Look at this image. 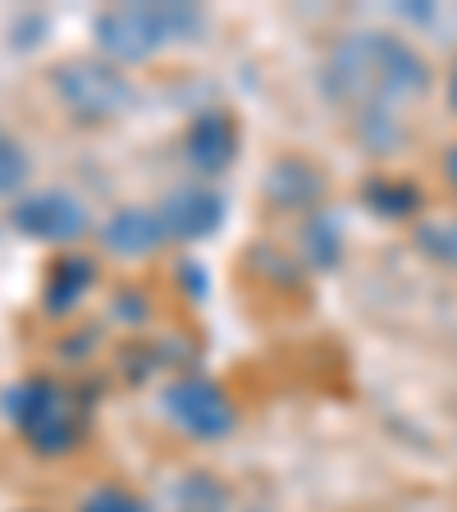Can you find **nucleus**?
I'll use <instances>...</instances> for the list:
<instances>
[{
  "label": "nucleus",
  "mask_w": 457,
  "mask_h": 512,
  "mask_svg": "<svg viewBox=\"0 0 457 512\" xmlns=\"http://www.w3.org/2000/svg\"><path fill=\"white\" fill-rule=\"evenodd\" d=\"M320 87L339 110L357 119H398V110L412 106L430 87V64L412 42L398 32L362 28L330 46L320 64Z\"/></svg>",
  "instance_id": "f257e3e1"
},
{
  "label": "nucleus",
  "mask_w": 457,
  "mask_h": 512,
  "mask_svg": "<svg viewBox=\"0 0 457 512\" xmlns=\"http://www.w3.org/2000/svg\"><path fill=\"white\" fill-rule=\"evenodd\" d=\"M5 416H10L19 444L32 458H69L83 448L87 435V403L74 384L55 375H28L5 394Z\"/></svg>",
  "instance_id": "f03ea898"
},
{
  "label": "nucleus",
  "mask_w": 457,
  "mask_h": 512,
  "mask_svg": "<svg viewBox=\"0 0 457 512\" xmlns=\"http://www.w3.org/2000/svg\"><path fill=\"white\" fill-rule=\"evenodd\" d=\"M206 28V14L197 5H160V0H142V5H110L92 19L96 51L110 64L128 69V64L156 60L165 46L188 42Z\"/></svg>",
  "instance_id": "7ed1b4c3"
},
{
  "label": "nucleus",
  "mask_w": 457,
  "mask_h": 512,
  "mask_svg": "<svg viewBox=\"0 0 457 512\" xmlns=\"http://www.w3.org/2000/svg\"><path fill=\"white\" fill-rule=\"evenodd\" d=\"M51 92L78 124H110L133 106V83L106 55H69L51 69Z\"/></svg>",
  "instance_id": "20e7f679"
},
{
  "label": "nucleus",
  "mask_w": 457,
  "mask_h": 512,
  "mask_svg": "<svg viewBox=\"0 0 457 512\" xmlns=\"http://www.w3.org/2000/svg\"><path fill=\"white\" fill-rule=\"evenodd\" d=\"M160 412L170 416L174 430H183V435L197 439V444L224 439L238 426V407H234V398H229V389L202 371L174 375V380L165 384V394H160Z\"/></svg>",
  "instance_id": "39448f33"
},
{
  "label": "nucleus",
  "mask_w": 457,
  "mask_h": 512,
  "mask_svg": "<svg viewBox=\"0 0 457 512\" xmlns=\"http://www.w3.org/2000/svg\"><path fill=\"white\" fill-rule=\"evenodd\" d=\"M10 224L23 238H37V243H51V247H69L92 229V215H87V206L78 202L74 192L37 188V192H23L19 202L10 206Z\"/></svg>",
  "instance_id": "423d86ee"
},
{
  "label": "nucleus",
  "mask_w": 457,
  "mask_h": 512,
  "mask_svg": "<svg viewBox=\"0 0 457 512\" xmlns=\"http://www.w3.org/2000/svg\"><path fill=\"white\" fill-rule=\"evenodd\" d=\"M156 220L165 229V238L174 243H197V238H211L224 224V197L211 183H179L160 197Z\"/></svg>",
  "instance_id": "0eeeda50"
},
{
  "label": "nucleus",
  "mask_w": 457,
  "mask_h": 512,
  "mask_svg": "<svg viewBox=\"0 0 457 512\" xmlns=\"http://www.w3.org/2000/svg\"><path fill=\"white\" fill-rule=\"evenodd\" d=\"M238 142H243V128L229 110H202L192 115L188 133H183V151H188V165L202 174H224L238 160Z\"/></svg>",
  "instance_id": "6e6552de"
},
{
  "label": "nucleus",
  "mask_w": 457,
  "mask_h": 512,
  "mask_svg": "<svg viewBox=\"0 0 457 512\" xmlns=\"http://www.w3.org/2000/svg\"><path fill=\"white\" fill-rule=\"evenodd\" d=\"M96 238L106 243V252L115 256H147L165 243V229L156 220V206H119L106 220L96 224Z\"/></svg>",
  "instance_id": "1a4fd4ad"
},
{
  "label": "nucleus",
  "mask_w": 457,
  "mask_h": 512,
  "mask_svg": "<svg viewBox=\"0 0 457 512\" xmlns=\"http://www.w3.org/2000/svg\"><path fill=\"white\" fill-rule=\"evenodd\" d=\"M96 261L83 252H64L51 261V270H46V284H42V298H46V311L51 316H69L74 307H83V298L92 293L96 284Z\"/></svg>",
  "instance_id": "9d476101"
},
{
  "label": "nucleus",
  "mask_w": 457,
  "mask_h": 512,
  "mask_svg": "<svg viewBox=\"0 0 457 512\" xmlns=\"http://www.w3.org/2000/svg\"><path fill=\"white\" fill-rule=\"evenodd\" d=\"M266 197L275 206H284V211H311L325 197V174L302 156H284L266 174Z\"/></svg>",
  "instance_id": "9b49d317"
},
{
  "label": "nucleus",
  "mask_w": 457,
  "mask_h": 512,
  "mask_svg": "<svg viewBox=\"0 0 457 512\" xmlns=\"http://www.w3.org/2000/svg\"><path fill=\"white\" fill-rule=\"evenodd\" d=\"M362 202L371 206L375 215H389V220H407V215L421 211V192L412 183H398V179H371L362 188Z\"/></svg>",
  "instance_id": "f8f14e48"
},
{
  "label": "nucleus",
  "mask_w": 457,
  "mask_h": 512,
  "mask_svg": "<svg viewBox=\"0 0 457 512\" xmlns=\"http://www.w3.org/2000/svg\"><path fill=\"white\" fill-rule=\"evenodd\" d=\"M412 243L421 247V256H430L435 266L457 270V215H448V220H421Z\"/></svg>",
  "instance_id": "ddd939ff"
},
{
  "label": "nucleus",
  "mask_w": 457,
  "mask_h": 512,
  "mask_svg": "<svg viewBox=\"0 0 457 512\" xmlns=\"http://www.w3.org/2000/svg\"><path fill=\"white\" fill-rule=\"evenodd\" d=\"M74 512H151V508H147V499H142L138 490L106 480V485H92V490L78 499Z\"/></svg>",
  "instance_id": "4468645a"
},
{
  "label": "nucleus",
  "mask_w": 457,
  "mask_h": 512,
  "mask_svg": "<svg viewBox=\"0 0 457 512\" xmlns=\"http://www.w3.org/2000/svg\"><path fill=\"white\" fill-rule=\"evenodd\" d=\"M32 174V160L23 151V142H14L5 128H0V202L5 197H23V183Z\"/></svg>",
  "instance_id": "2eb2a0df"
},
{
  "label": "nucleus",
  "mask_w": 457,
  "mask_h": 512,
  "mask_svg": "<svg viewBox=\"0 0 457 512\" xmlns=\"http://www.w3.org/2000/svg\"><path fill=\"white\" fill-rule=\"evenodd\" d=\"M302 243H307V256H311V261H320V266H334V256H339V229H334L330 220L311 215V220H307V234H302Z\"/></svg>",
  "instance_id": "dca6fc26"
},
{
  "label": "nucleus",
  "mask_w": 457,
  "mask_h": 512,
  "mask_svg": "<svg viewBox=\"0 0 457 512\" xmlns=\"http://www.w3.org/2000/svg\"><path fill=\"white\" fill-rule=\"evenodd\" d=\"M179 512H224V490L215 485V476H192L183 485Z\"/></svg>",
  "instance_id": "f3484780"
},
{
  "label": "nucleus",
  "mask_w": 457,
  "mask_h": 512,
  "mask_svg": "<svg viewBox=\"0 0 457 512\" xmlns=\"http://www.w3.org/2000/svg\"><path fill=\"white\" fill-rule=\"evenodd\" d=\"M439 174H444L448 192H453V197H457V142L444 151V160H439Z\"/></svg>",
  "instance_id": "a211bd4d"
},
{
  "label": "nucleus",
  "mask_w": 457,
  "mask_h": 512,
  "mask_svg": "<svg viewBox=\"0 0 457 512\" xmlns=\"http://www.w3.org/2000/svg\"><path fill=\"white\" fill-rule=\"evenodd\" d=\"M448 110L457 115V60H453V69H448Z\"/></svg>",
  "instance_id": "6ab92c4d"
}]
</instances>
